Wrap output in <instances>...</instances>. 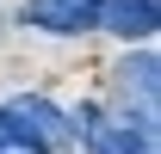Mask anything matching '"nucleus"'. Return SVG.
Returning <instances> with one entry per match:
<instances>
[{
  "mask_svg": "<svg viewBox=\"0 0 161 154\" xmlns=\"http://www.w3.org/2000/svg\"><path fill=\"white\" fill-rule=\"evenodd\" d=\"M68 142V117L50 99H6L0 105V148H56Z\"/></svg>",
  "mask_w": 161,
  "mask_h": 154,
  "instance_id": "1",
  "label": "nucleus"
},
{
  "mask_svg": "<svg viewBox=\"0 0 161 154\" xmlns=\"http://www.w3.org/2000/svg\"><path fill=\"white\" fill-rule=\"evenodd\" d=\"M80 136L93 154H149L155 148V123L149 117H112V111H80Z\"/></svg>",
  "mask_w": 161,
  "mask_h": 154,
  "instance_id": "2",
  "label": "nucleus"
},
{
  "mask_svg": "<svg viewBox=\"0 0 161 154\" xmlns=\"http://www.w3.org/2000/svg\"><path fill=\"white\" fill-rule=\"evenodd\" d=\"M25 25H37V31H93L99 25V0H31Z\"/></svg>",
  "mask_w": 161,
  "mask_h": 154,
  "instance_id": "3",
  "label": "nucleus"
},
{
  "mask_svg": "<svg viewBox=\"0 0 161 154\" xmlns=\"http://www.w3.org/2000/svg\"><path fill=\"white\" fill-rule=\"evenodd\" d=\"M99 25L118 37H155V0H105Z\"/></svg>",
  "mask_w": 161,
  "mask_h": 154,
  "instance_id": "4",
  "label": "nucleus"
},
{
  "mask_svg": "<svg viewBox=\"0 0 161 154\" xmlns=\"http://www.w3.org/2000/svg\"><path fill=\"white\" fill-rule=\"evenodd\" d=\"M124 86H136V99H142V117L155 123V56H136V62H124Z\"/></svg>",
  "mask_w": 161,
  "mask_h": 154,
  "instance_id": "5",
  "label": "nucleus"
}]
</instances>
